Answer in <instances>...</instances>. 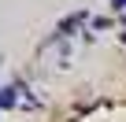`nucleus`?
Segmentation results:
<instances>
[{
	"mask_svg": "<svg viewBox=\"0 0 126 122\" xmlns=\"http://www.w3.org/2000/svg\"><path fill=\"white\" fill-rule=\"evenodd\" d=\"M111 4V11H126V0H108Z\"/></svg>",
	"mask_w": 126,
	"mask_h": 122,
	"instance_id": "3",
	"label": "nucleus"
},
{
	"mask_svg": "<svg viewBox=\"0 0 126 122\" xmlns=\"http://www.w3.org/2000/svg\"><path fill=\"white\" fill-rule=\"evenodd\" d=\"M85 22H89V11H85V8H78V11H71V15H63V19L56 22V30L45 37V48H48V44H67Z\"/></svg>",
	"mask_w": 126,
	"mask_h": 122,
	"instance_id": "1",
	"label": "nucleus"
},
{
	"mask_svg": "<svg viewBox=\"0 0 126 122\" xmlns=\"http://www.w3.org/2000/svg\"><path fill=\"white\" fill-rule=\"evenodd\" d=\"M0 67H4V55H0Z\"/></svg>",
	"mask_w": 126,
	"mask_h": 122,
	"instance_id": "4",
	"label": "nucleus"
},
{
	"mask_svg": "<svg viewBox=\"0 0 126 122\" xmlns=\"http://www.w3.org/2000/svg\"><path fill=\"white\" fill-rule=\"evenodd\" d=\"M22 93H30V89H22V81H8V85H0V111H11V107H19Z\"/></svg>",
	"mask_w": 126,
	"mask_h": 122,
	"instance_id": "2",
	"label": "nucleus"
}]
</instances>
